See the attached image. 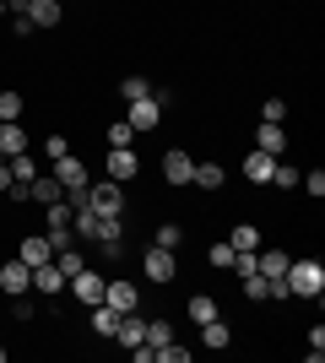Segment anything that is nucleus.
<instances>
[{
  "label": "nucleus",
  "mask_w": 325,
  "mask_h": 363,
  "mask_svg": "<svg viewBox=\"0 0 325 363\" xmlns=\"http://www.w3.org/2000/svg\"><path fill=\"white\" fill-rule=\"evenodd\" d=\"M282 282H287V298H320L325 293V266L320 260H287Z\"/></svg>",
  "instance_id": "f257e3e1"
},
{
  "label": "nucleus",
  "mask_w": 325,
  "mask_h": 363,
  "mask_svg": "<svg viewBox=\"0 0 325 363\" xmlns=\"http://www.w3.org/2000/svg\"><path fill=\"white\" fill-rule=\"evenodd\" d=\"M125 125H130L136 136L157 130V125H163V98H157V92H147V98H130V104H125Z\"/></svg>",
  "instance_id": "f03ea898"
},
{
  "label": "nucleus",
  "mask_w": 325,
  "mask_h": 363,
  "mask_svg": "<svg viewBox=\"0 0 325 363\" xmlns=\"http://www.w3.org/2000/svg\"><path fill=\"white\" fill-rule=\"evenodd\" d=\"M141 277H147V282H157V288H163V282H173V277H179V250L152 244V250L141 255Z\"/></svg>",
  "instance_id": "7ed1b4c3"
},
{
  "label": "nucleus",
  "mask_w": 325,
  "mask_h": 363,
  "mask_svg": "<svg viewBox=\"0 0 325 363\" xmlns=\"http://www.w3.org/2000/svg\"><path fill=\"white\" fill-rule=\"evenodd\" d=\"M103 174L114 184H130L141 174V157H136V147H108V163H103Z\"/></svg>",
  "instance_id": "20e7f679"
},
{
  "label": "nucleus",
  "mask_w": 325,
  "mask_h": 363,
  "mask_svg": "<svg viewBox=\"0 0 325 363\" xmlns=\"http://www.w3.org/2000/svg\"><path fill=\"white\" fill-rule=\"evenodd\" d=\"M87 206H93V212H114V217H120L125 212V184H114V179L87 184Z\"/></svg>",
  "instance_id": "39448f33"
},
{
  "label": "nucleus",
  "mask_w": 325,
  "mask_h": 363,
  "mask_svg": "<svg viewBox=\"0 0 325 363\" xmlns=\"http://www.w3.org/2000/svg\"><path fill=\"white\" fill-rule=\"evenodd\" d=\"M103 303L114 309V315H136V309H141V288H136V282H125V277H120V282H103Z\"/></svg>",
  "instance_id": "423d86ee"
},
{
  "label": "nucleus",
  "mask_w": 325,
  "mask_h": 363,
  "mask_svg": "<svg viewBox=\"0 0 325 363\" xmlns=\"http://www.w3.org/2000/svg\"><path fill=\"white\" fill-rule=\"evenodd\" d=\"M55 179L65 190H81V184H93V174H87V163H81L76 152H65V157H55Z\"/></svg>",
  "instance_id": "0eeeda50"
},
{
  "label": "nucleus",
  "mask_w": 325,
  "mask_h": 363,
  "mask_svg": "<svg viewBox=\"0 0 325 363\" xmlns=\"http://www.w3.org/2000/svg\"><path fill=\"white\" fill-rule=\"evenodd\" d=\"M0 288L11 293V298L33 293V266H28V260H6V266H0Z\"/></svg>",
  "instance_id": "6e6552de"
},
{
  "label": "nucleus",
  "mask_w": 325,
  "mask_h": 363,
  "mask_svg": "<svg viewBox=\"0 0 325 363\" xmlns=\"http://www.w3.org/2000/svg\"><path fill=\"white\" fill-rule=\"evenodd\" d=\"M33 293H44V298H60L65 293V277L55 260H44V266H33Z\"/></svg>",
  "instance_id": "1a4fd4ad"
},
{
  "label": "nucleus",
  "mask_w": 325,
  "mask_h": 363,
  "mask_svg": "<svg viewBox=\"0 0 325 363\" xmlns=\"http://www.w3.org/2000/svg\"><path fill=\"white\" fill-rule=\"evenodd\" d=\"M190 174H195V157H190V152H163V179L169 184H190Z\"/></svg>",
  "instance_id": "9d476101"
},
{
  "label": "nucleus",
  "mask_w": 325,
  "mask_h": 363,
  "mask_svg": "<svg viewBox=\"0 0 325 363\" xmlns=\"http://www.w3.org/2000/svg\"><path fill=\"white\" fill-rule=\"evenodd\" d=\"M71 293H76L81 303H103V277H98L93 266H81V272L71 277Z\"/></svg>",
  "instance_id": "9b49d317"
},
{
  "label": "nucleus",
  "mask_w": 325,
  "mask_h": 363,
  "mask_svg": "<svg viewBox=\"0 0 325 363\" xmlns=\"http://www.w3.org/2000/svg\"><path fill=\"white\" fill-rule=\"evenodd\" d=\"M271 174H277V157L255 147V152L244 157V179H249V184H271Z\"/></svg>",
  "instance_id": "f8f14e48"
},
{
  "label": "nucleus",
  "mask_w": 325,
  "mask_h": 363,
  "mask_svg": "<svg viewBox=\"0 0 325 363\" xmlns=\"http://www.w3.org/2000/svg\"><path fill=\"white\" fill-rule=\"evenodd\" d=\"M16 260H28V266H44V260H55V244H49V233H33V239L16 244Z\"/></svg>",
  "instance_id": "ddd939ff"
},
{
  "label": "nucleus",
  "mask_w": 325,
  "mask_h": 363,
  "mask_svg": "<svg viewBox=\"0 0 325 363\" xmlns=\"http://www.w3.org/2000/svg\"><path fill=\"white\" fill-rule=\"evenodd\" d=\"M287 250H255V272L266 277V282H282V272H287Z\"/></svg>",
  "instance_id": "4468645a"
},
{
  "label": "nucleus",
  "mask_w": 325,
  "mask_h": 363,
  "mask_svg": "<svg viewBox=\"0 0 325 363\" xmlns=\"http://www.w3.org/2000/svg\"><path fill=\"white\" fill-rule=\"evenodd\" d=\"M114 342L136 352L141 342H147V320H136V315H120V325H114Z\"/></svg>",
  "instance_id": "2eb2a0df"
},
{
  "label": "nucleus",
  "mask_w": 325,
  "mask_h": 363,
  "mask_svg": "<svg viewBox=\"0 0 325 363\" xmlns=\"http://www.w3.org/2000/svg\"><path fill=\"white\" fill-rule=\"evenodd\" d=\"M60 16H65L60 0H33V6H28V22H33V28H60Z\"/></svg>",
  "instance_id": "dca6fc26"
},
{
  "label": "nucleus",
  "mask_w": 325,
  "mask_h": 363,
  "mask_svg": "<svg viewBox=\"0 0 325 363\" xmlns=\"http://www.w3.org/2000/svg\"><path fill=\"white\" fill-rule=\"evenodd\" d=\"M28 201H44V206L49 201H65V184L55 179V174H38V179L28 184Z\"/></svg>",
  "instance_id": "f3484780"
},
{
  "label": "nucleus",
  "mask_w": 325,
  "mask_h": 363,
  "mask_svg": "<svg viewBox=\"0 0 325 363\" xmlns=\"http://www.w3.org/2000/svg\"><path fill=\"white\" fill-rule=\"evenodd\" d=\"M201 342H206V347H217V352H228V347H233L228 320H222V315H217V320H206V325H201Z\"/></svg>",
  "instance_id": "a211bd4d"
},
{
  "label": "nucleus",
  "mask_w": 325,
  "mask_h": 363,
  "mask_svg": "<svg viewBox=\"0 0 325 363\" xmlns=\"http://www.w3.org/2000/svg\"><path fill=\"white\" fill-rule=\"evenodd\" d=\"M255 147L282 157V152H287V130H282V125H261V130H255Z\"/></svg>",
  "instance_id": "6ab92c4d"
},
{
  "label": "nucleus",
  "mask_w": 325,
  "mask_h": 363,
  "mask_svg": "<svg viewBox=\"0 0 325 363\" xmlns=\"http://www.w3.org/2000/svg\"><path fill=\"white\" fill-rule=\"evenodd\" d=\"M190 184H201V190H222V184H228V168H222V163H195Z\"/></svg>",
  "instance_id": "aec40b11"
},
{
  "label": "nucleus",
  "mask_w": 325,
  "mask_h": 363,
  "mask_svg": "<svg viewBox=\"0 0 325 363\" xmlns=\"http://www.w3.org/2000/svg\"><path fill=\"white\" fill-rule=\"evenodd\" d=\"M228 244L239 250V255H249V250H261V228H255V223H239V228L228 233Z\"/></svg>",
  "instance_id": "412c9836"
},
{
  "label": "nucleus",
  "mask_w": 325,
  "mask_h": 363,
  "mask_svg": "<svg viewBox=\"0 0 325 363\" xmlns=\"http://www.w3.org/2000/svg\"><path fill=\"white\" fill-rule=\"evenodd\" d=\"M55 266H60V277H65V282H71V277H76L81 266H87V255H81L76 244H65V250H55Z\"/></svg>",
  "instance_id": "4be33fe9"
},
{
  "label": "nucleus",
  "mask_w": 325,
  "mask_h": 363,
  "mask_svg": "<svg viewBox=\"0 0 325 363\" xmlns=\"http://www.w3.org/2000/svg\"><path fill=\"white\" fill-rule=\"evenodd\" d=\"M0 152H6V157H16V152H28V130H22V125H0Z\"/></svg>",
  "instance_id": "5701e85b"
},
{
  "label": "nucleus",
  "mask_w": 325,
  "mask_h": 363,
  "mask_svg": "<svg viewBox=\"0 0 325 363\" xmlns=\"http://www.w3.org/2000/svg\"><path fill=\"white\" fill-rule=\"evenodd\" d=\"M6 168H11L16 184H33L38 179V163H33V152H16V157H6Z\"/></svg>",
  "instance_id": "b1692460"
},
{
  "label": "nucleus",
  "mask_w": 325,
  "mask_h": 363,
  "mask_svg": "<svg viewBox=\"0 0 325 363\" xmlns=\"http://www.w3.org/2000/svg\"><path fill=\"white\" fill-rule=\"evenodd\" d=\"M190 320H195V325L217 320V298H212V293H195V298H190Z\"/></svg>",
  "instance_id": "393cba45"
},
{
  "label": "nucleus",
  "mask_w": 325,
  "mask_h": 363,
  "mask_svg": "<svg viewBox=\"0 0 325 363\" xmlns=\"http://www.w3.org/2000/svg\"><path fill=\"white\" fill-rule=\"evenodd\" d=\"M11 120H22V92L6 87L0 92V125H11Z\"/></svg>",
  "instance_id": "a878e982"
},
{
  "label": "nucleus",
  "mask_w": 325,
  "mask_h": 363,
  "mask_svg": "<svg viewBox=\"0 0 325 363\" xmlns=\"http://www.w3.org/2000/svg\"><path fill=\"white\" fill-rule=\"evenodd\" d=\"M239 282H244V298H255V303H266V298H271V282H266L261 272H249V277H239Z\"/></svg>",
  "instance_id": "bb28decb"
},
{
  "label": "nucleus",
  "mask_w": 325,
  "mask_h": 363,
  "mask_svg": "<svg viewBox=\"0 0 325 363\" xmlns=\"http://www.w3.org/2000/svg\"><path fill=\"white\" fill-rule=\"evenodd\" d=\"M114 325H120V315H114L108 303H93V331L98 336H114Z\"/></svg>",
  "instance_id": "cd10ccee"
},
{
  "label": "nucleus",
  "mask_w": 325,
  "mask_h": 363,
  "mask_svg": "<svg viewBox=\"0 0 325 363\" xmlns=\"http://www.w3.org/2000/svg\"><path fill=\"white\" fill-rule=\"evenodd\" d=\"M147 92H152L147 76H125V82H120V98H125V104H130V98H147Z\"/></svg>",
  "instance_id": "c85d7f7f"
},
{
  "label": "nucleus",
  "mask_w": 325,
  "mask_h": 363,
  "mask_svg": "<svg viewBox=\"0 0 325 363\" xmlns=\"http://www.w3.org/2000/svg\"><path fill=\"white\" fill-rule=\"evenodd\" d=\"M163 342H173V325L169 320H147V347H163Z\"/></svg>",
  "instance_id": "c756f323"
},
{
  "label": "nucleus",
  "mask_w": 325,
  "mask_h": 363,
  "mask_svg": "<svg viewBox=\"0 0 325 363\" xmlns=\"http://www.w3.org/2000/svg\"><path fill=\"white\" fill-rule=\"evenodd\" d=\"M206 266L228 272V266H233V244H228V239H222V244H212V250H206Z\"/></svg>",
  "instance_id": "7c9ffc66"
},
{
  "label": "nucleus",
  "mask_w": 325,
  "mask_h": 363,
  "mask_svg": "<svg viewBox=\"0 0 325 363\" xmlns=\"http://www.w3.org/2000/svg\"><path fill=\"white\" fill-rule=\"evenodd\" d=\"M152 244H163V250H179V244H185V228H179V223H163Z\"/></svg>",
  "instance_id": "2f4dec72"
},
{
  "label": "nucleus",
  "mask_w": 325,
  "mask_h": 363,
  "mask_svg": "<svg viewBox=\"0 0 325 363\" xmlns=\"http://www.w3.org/2000/svg\"><path fill=\"white\" fill-rule=\"evenodd\" d=\"M298 174H304V168H293V163H282V157H277V174H271V184H277V190H293Z\"/></svg>",
  "instance_id": "473e14b6"
},
{
  "label": "nucleus",
  "mask_w": 325,
  "mask_h": 363,
  "mask_svg": "<svg viewBox=\"0 0 325 363\" xmlns=\"http://www.w3.org/2000/svg\"><path fill=\"white\" fill-rule=\"evenodd\" d=\"M287 120V104H282V98H266L261 104V125H282Z\"/></svg>",
  "instance_id": "72a5a7b5"
},
{
  "label": "nucleus",
  "mask_w": 325,
  "mask_h": 363,
  "mask_svg": "<svg viewBox=\"0 0 325 363\" xmlns=\"http://www.w3.org/2000/svg\"><path fill=\"white\" fill-rule=\"evenodd\" d=\"M103 136H108V147H130V141H136V130H130L125 120H114V125L103 130Z\"/></svg>",
  "instance_id": "f704fd0d"
},
{
  "label": "nucleus",
  "mask_w": 325,
  "mask_h": 363,
  "mask_svg": "<svg viewBox=\"0 0 325 363\" xmlns=\"http://www.w3.org/2000/svg\"><path fill=\"white\" fill-rule=\"evenodd\" d=\"M44 152H49V163H55V157H65V152H71V141L60 136V130H49V141H44Z\"/></svg>",
  "instance_id": "c9c22d12"
},
{
  "label": "nucleus",
  "mask_w": 325,
  "mask_h": 363,
  "mask_svg": "<svg viewBox=\"0 0 325 363\" xmlns=\"http://www.w3.org/2000/svg\"><path fill=\"white\" fill-rule=\"evenodd\" d=\"M298 184H304L309 196H325V174H320V168H309V174H298Z\"/></svg>",
  "instance_id": "e433bc0d"
},
{
  "label": "nucleus",
  "mask_w": 325,
  "mask_h": 363,
  "mask_svg": "<svg viewBox=\"0 0 325 363\" xmlns=\"http://www.w3.org/2000/svg\"><path fill=\"white\" fill-rule=\"evenodd\" d=\"M49 233V244H55V250H65V244H76V233H71V228H44Z\"/></svg>",
  "instance_id": "4c0bfd02"
},
{
  "label": "nucleus",
  "mask_w": 325,
  "mask_h": 363,
  "mask_svg": "<svg viewBox=\"0 0 325 363\" xmlns=\"http://www.w3.org/2000/svg\"><path fill=\"white\" fill-rule=\"evenodd\" d=\"M11 315H16V320H33V303H28V293H22V298H11Z\"/></svg>",
  "instance_id": "58836bf2"
},
{
  "label": "nucleus",
  "mask_w": 325,
  "mask_h": 363,
  "mask_svg": "<svg viewBox=\"0 0 325 363\" xmlns=\"http://www.w3.org/2000/svg\"><path fill=\"white\" fill-rule=\"evenodd\" d=\"M0 363H6V347H0Z\"/></svg>",
  "instance_id": "ea45409f"
},
{
  "label": "nucleus",
  "mask_w": 325,
  "mask_h": 363,
  "mask_svg": "<svg viewBox=\"0 0 325 363\" xmlns=\"http://www.w3.org/2000/svg\"><path fill=\"white\" fill-rule=\"evenodd\" d=\"M0 11H6V0H0Z\"/></svg>",
  "instance_id": "a19ab883"
}]
</instances>
